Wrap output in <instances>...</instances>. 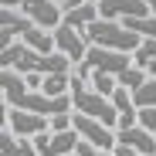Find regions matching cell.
<instances>
[{
	"label": "cell",
	"instance_id": "obj_6",
	"mask_svg": "<svg viewBox=\"0 0 156 156\" xmlns=\"http://www.w3.org/2000/svg\"><path fill=\"white\" fill-rule=\"evenodd\" d=\"M78 143H82V136L75 129L71 133H44L34 139V149H37V156H71V153H78Z\"/></svg>",
	"mask_w": 156,
	"mask_h": 156
},
{
	"label": "cell",
	"instance_id": "obj_13",
	"mask_svg": "<svg viewBox=\"0 0 156 156\" xmlns=\"http://www.w3.org/2000/svg\"><path fill=\"white\" fill-rule=\"evenodd\" d=\"M88 85H92L98 95H105V98H112V95H115V88H119V82H115V78H112V75H102V71H92Z\"/></svg>",
	"mask_w": 156,
	"mask_h": 156
},
{
	"label": "cell",
	"instance_id": "obj_10",
	"mask_svg": "<svg viewBox=\"0 0 156 156\" xmlns=\"http://www.w3.org/2000/svg\"><path fill=\"white\" fill-rule=\"evenodd\" d=\"M0 153H4V156H37L34 139H20V136L10 133V129L0 133Z\"/></svg>",
	"mask_w": 156,
	"mask_h": 156
},
{
	"label": "cell",
	"instance_id": "obj_2",
	"mask_svg": "<svg viewBox=\"0 0 156 156\" xmlns=\"http://www.w3.org/2000/svg\"><path fill=\"white\" fill-rule=\"evenodd\" d=\"M4 7H14L20 14H27L37 27L44 31H58L61 24H65V10L55 4V0H0Z\"/></svg>",
	"mask_w": 156,
	"mask_h": 156
},
{
	"label": "cell",
	"instance_id": "obj_17",
	"mask_svg": "<svg viewBox=\"0 0 156 156\" xmlns=\"http://www.w3.org/2000/svg\"><path fill=\"white\" fill-rule=\"evenodd\" d=\"M55 4L68 14V10H75V7H82V4H88V0H55Z\"/></svg>",
	"mask_w": 156,
	"mask_h": 156
},
{
	"label": "cell",
	"instance_id": "obj_3",
	"mask_svg": "<svg viewBox=\"0 0 156 156\" xmlns=\"http://www.w3.org/2000/svg\"><path fill=\"white\" fill-rule=\"evenodd\" d=\"M4 129H10V133L20 136V139H37V136L51 133V119L34 115V112H24V109L4 105Z\"/></svg>",
	"mask_w": 156,
	"mask_h": 156
},
{
	"label": "cell",
	"instance_id": "obj_12",
	"mask_svg": "<svg viewBox=\"0 0 156 156\" xmlns=\"http://www.w3.org/2000/svg\"><path fill=\"white\" fill-rule=\"evenodd\" d=\"M24 44H27L31 51H37V55H55V31H44V27H34L31 34H24L20 37Z\"/></svg>",
	"mask_w": 156,
	"mask_h": 156
},
{
	"label": "cell",
	"instance_id": "obj_15",
	"mask_svg": "<svg viewBox=\"0 0 156 156\" xmlns=\"http://www.w3.org/2000/svg\"><path fill=\"white\" fill-rule=\"evenodd\" d=\"M133 98H136V109H156V78H149L139 92H133Z\"/></svg>",
	"mask_w": 156,
	"mask_h": 156
},
{
	"label": "cell",
	"instance_id": "obj_9",
	"mask_svg": "<svg viewBox=\"0 0 156 156\" xmlns=\"http://www.w3.org/2000/svg\"><path fill=\"white\" fill-rule=\"evenodd\" d=\"M102 14H98V4H95V0H88V4H82V7H75V10H68L65 14V24H68V27H75V31H88L92 27V24L98 20Z\"/></svg>",
	"mask_w": 156,
	"mask_h": 156
},
{
	"label": "cell",
	"instance_id": "obj_8",
	"mask_svg": "<svg viewBox=\"0 0 156 156\" xmlns=\"http://www.w3.org/2000/svg\"><path fill=\"white\" fill-rule=\"evenodd\" d=\"M119 146H129V149H136L139 156H156V136L146 133L143 126H133V129H119L115 133Z\"/></svg>",
	"mask_w": 156,
	"mask_h": 156
},
{
	"label": "cell",
	"instance_id": "obj_7",
	"mask_svg": "<svg viewBox=\"0 0 156 156\" xmlns=\"http://www.w3.org/2000/svg\"><path fill=\"white\" fill-rule=\"evenodd\" d=\"M55 48L61 51V55H68L75 65H82L85 58H88V41H85V34L82 31H75V27H68V24H61V27L55 31Z\"/></svg>",
	"mask_w": 156,
	"mask_h": 156
},
{
	"label": "cell",
	"instance_id": "obj_11",
	"mask_svg": "<svg viewBox=\"0 0 156 156\" xmlns=\"http://www.w3.org/2000/svg\"><path fill=\"white\" fill-rule=\"evenodd\" d=\"M133 65L139 71H146L149 78H156V41L143 37V44L136 48V55H133Z\"/></svg>",
	"mask_w": 156,
	"mask_h": 156
},
{
	"label": "cell",
	"instance_id": "obj_20",
	"mask_svg": "<svg viewBox=\"0 0 156 156\" xmlns=\"http://www.w3.org/2000/svg\"><path fill=\"white\" fill-rule=\"evenodd\" d=\"M71 156H78V153H71Z\"/></svg>",
	"mask_w": 156,
	"mask_h": 156
},
{
	"label": "cell",
	"instance_id": "obj_1",
	"mask_svg": "<svg viewBox=\"0 0 156 156\" xmlns=\"http://www.w3.org/2000/svg\"><path fill=\"white\" fill-rule=\"evenodd\" d=\"M85 41L92 48H109V51H122V55H136V48L143 44L139 34H133L122 20H95L85 31Z\"/></svg>",
	"mask_w": 156,
	"mask_h": 156
},
{
	"label": "cell",
	"instance_id": "obj_19",
	"mask_svg": "<svg viewBox=\"0 0 156 156\" xmlns=\"http://www.w3.org/2000/svg\"><path fill=\"white\" fill-rule=\"evenodd\" d=\"M95 4H102V0H95Z\"/></svg>",
	"mask_w": 156,
	"mask_h": 156
},
{
	"label": "cell",
	"instance_id": "obj_16",
	"mask_svg": "<svg viewBox=\"0 0 156 156\" xmlns=\"http://www.w3.org/2000/svg\"><path fill=\"white\" fill-rule=\"evenodd\" d=\"M139 126L156 136V109H139Z\"/></svg>",
	"mask_w": 156,
	"mask_h": 156
},
{
	"label": "cell",
	"instance_id": "obj_18",
	"mask_svg": "<svg viewBox=\"0 0 156 156\" xmlns=\"http://www.w3.org/2000/svg\"><path fill=\"white\" fill-rule=\"evenodd\" d=\"M112 156H139V153H136V149H129V146H115Z\"/></svg>",
	"mask_w": 156,
	"mask_h": 156
},
{
	"label": "cell",
	"instance_id": "obj_4",
	"mask_svg": "<svg viewBox=\"0 0 156 156\" xmlns=\"http://www.w3.org/2000/svg\"><path fill=\"white\" fill-rule=\"evenodd\" d=\"M88 71H102V75H112L115 82L133 68V55H122V51H109V48H88V58L82 61ZM78 68V65H75Z\"/></svg>",
	"mask_w": 156,
	"mask_h": 156
},
{
	"label": "cell",
	"instance_id": "obj_5",
	"mask_svg": "<svg viewBox=\"0 0 156 156\" xmlns=\"http://www.w3.org/2000/svg\"><path fill=\"white\" fill-rule=\"evenodd\" d=\"M34 27H37V24H34L27 14H20V10H14V7H0V51L10 48L17 37L31 34Z\"/></svg>",
	"mask_w": 156,
	"mask_h": 156
},
{
	"label": "cell",
	"instance_id": "obj_14",
	"mask_svg": "<svg viewBox=\"0 0 156 156\" xmlns=\"http://www.w3.org/2000/svg\"><path fill=\"white\" fill-rule=\"evenodd\" d=\"M133 34H139V37H149V41H156V17H139V20H122Z\"/></svg>",
	"mask_w": 156,
	"mask_h": 156
}]
</instances>
